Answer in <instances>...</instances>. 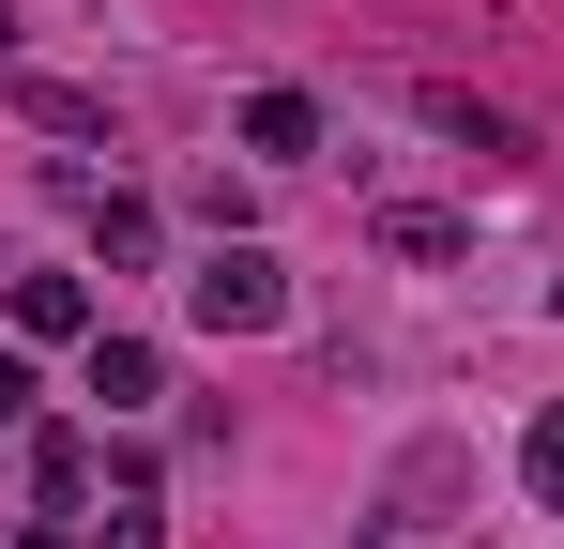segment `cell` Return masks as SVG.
<instances>
[{
  "label": "cell",
  "instance_id": "obj_10",
  "mask_svg": "<svg viewBox=\"0 0 564 549\" xmlns=\"http://www.w3.org/2000/svg\"><path fill=\"white\" fill-rule=\"evenodd\" d=\"M473 229L458 214H427V198H381V260H458Z\"/></svg>",
  "mask_w": 564,
  "mask_h": 549
},
{
  "label": "cell",
  "instance_id": "obj_14",
  "mask_svg": "<svg viewBox=\"0 0 564 549\" xmlns=\"http://www.w3.org/2000/svg\"><path fill=\"white\" fill-rule=\"evenodd\" d=\"M0 77H15V15H0Z\"/></svg>",
  "mask_w": 564,
  "mask_h": 549
},
{
  "label": "cell",
  "instance_id": "obj_13",
  "mask_svg": "<svg viewBox=\"0 0 564 549\" xmlns=\"http://www.w3.org/2000/svg\"><path fill=\"white\" fill-rule=\"evenodd\" d=\"M15 549H93V535H77V519H31V535H15Z\"/></svg>",
  "mask_w": 564,
  "mask_h": 549
},
{
  "label": "cell",
  "instance_id": "obj_1",
  "mask_svg": "<svg viewBox=\"0 0 564 549\" xmlns=\"http://www.w3.org/2000/svg\"><path fill=\"white\" fill-rule=\"evenodd\" d=\"M184 321H198V336H275V321H290V260L260 245V229L214 245V260L184 274Z\"/></svg>",
  "mask_w": 564,
  "mask_h": 549
},
{
  "label": "cell",
  "instance_id": "obj_2",
  "mask_svg": "<svg viewBox=\"0 0 564 549\" xmlns=\"http://www.w3.org/2000/svg\"><path fill=\"white\" fill-rule=\"evenodd\" d=\"M229 138H245L260 169H321V138H336V122H321V92H245V107H229Z\"/></svg>",
  "mask_w": 564,
  "mask_h": 549
},
{
  "label": "cell",
  "instance_id": "obj_3",
  "mask_svg": "<svg viewBox=\"0 0 564 549\" xmlns=\"http://www.w3.org/2000/svg\"><path fill=\"white\" fill-rule=\"evenodd\" d=\"M77 352H93L77 381H93V412H107V428H138V412L169 397V352H153V336H77Z\"/></svg>",
  "mask_w": 564,
  "mask_h": 549
},
{
  "label": "cell",
  "instance_id": "obj_6",
  "mask_svg": "<svg viewBox=\"0 0 564 549\" xmlns=\"http://www.w3.org/2000/svg\"><path fill=\"white\" fill-rule=\"evenodd\" d=\"M0 107L31 138H107V92H77V77H0Z\"/></svg>",
  "mask_w": 564,
  "mask_h": 549
},
{
  "label": "cell",
  "instance_id": "obj_9",
  "mask_svg": "<svg viewBox=\"0 0 564 549\" xmlns=\"http://www.w3.org/2000/svg\"><path fill=\"white\" fill-rule=\"evenodd\" d=\"M93 549H169V504H153V458H107V535Z\"/></svg>",
  "mask_w": 564,
  "mask_h": 549
},
{
  "label": "cell",
  "instance_id": "obj_5",
  "mask_svg": "<svg viewBox=\"0 0 564 549\" xmlns=\"http://www.w3.org/2000/svg\"><path fill=\"white\" fill-rule=\"evenodd\" d=\"M77 214H93V260H107V274H138V260H153V245H169V214H153L138 183H93Z\"/></svg>",
  "mask_w": 564,
  "mask_h": 549
},
{
  "label": "cell",
  "instance_id": "obj_8",
  "mask_svg": "<svg viewBox=\"0 0 564 549\" xmlns=\"http://www.w3.org/2000/svg\"><path fill=\"white\" fill-rule=\"evenodd\" d=\"M31 504H46V519L93 504V428H31Z\"/></svg>",
  "mask_w": 564,
  "mask_h": 549
},
{
  "label": "cell",
  "instance_id": "obj_4",
  "mask_svg": "<svg viewBox=\"0 0 564 549\" xmlns=\"http://www.w3.org/2000/svg\"><path fill=\"white\" fill-rule=\"evenodd\" d=\"M412 122H427V138H458V153H488V169H519V153H534V138H519L503 107H473L458 77H412Z\"/></svg>",
  "mask_w": 564,
  "mask_h": 549
},
{
  "label": "cell",
  "instance_id": "obj_7",
  "mask_svg": "<svg viewBox=\"0 0 564 549\" xmlns=\"http://www.w3.org/2000/svg\"><path fill=\"white\" fill-rule=\"evenodd\" d=\"M0 305H15V336H107L77 274H0Z\"/></svg>",
  "mask_w": 564,
  "mask_h": 549
},
{
  "label": "cell",
  "instance_id": "obj_12",
  "mask_svg": "<svg viewBox=\"0 0 564 549\" xmlns=\"http://www.w3.org/2000/svg\"><path fill=\"white\" fill-rule=\"evenodd\" d=\"M0 428H46V381H31V352H0Z\"/></svg>",
  "mask_w": 564,
  "mask_h": 549
},
{
  "label": "cell",
  "instance_id": "obj_11",
  "mask_svg": "<svg viewBox=\"0 0 564 549\" xmlns=\"http://www.w3.org/2000/svg\"><path fill=\"white\" fill-rule=\"evenodd\" d=\"M519 488L564 519V412H534V428H519Z\"/></svg>",
  "mask_w": 564,
  "mask_h": 549
}]
</instances>
